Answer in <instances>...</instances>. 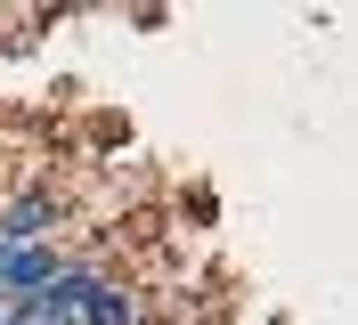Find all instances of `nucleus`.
Listing matches in <instances>:
<instances>
[{
    "instance_id": "nucleus-1",
    "label": "nucleus",
    "mask_w": 358,
    "mask_h": 325,
    "mask_svg": "<svg viewBox=\"0 0 358 325\" xmlns=\"http://www.w3.org/2000/svg\"><path fill=\"white\" fill-rule=\"evenodd\" d=\"M57 228H66V195L57 187H33V195H8V203H0V252L57 244Z\"/></svg>"
}]
</instances>
